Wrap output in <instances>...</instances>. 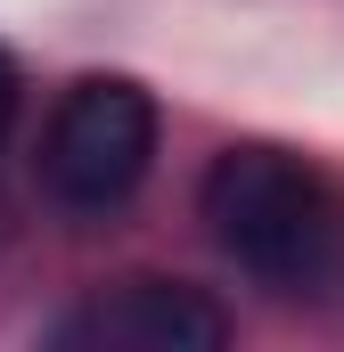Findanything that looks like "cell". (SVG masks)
Returning <instances> with one entry per match:
<instances>
[{
  "label": "cell",
  "mask_w": 344,
  "mask_h": 352,
  "mask_svg": "<svg viewBox=\"0 0 344 352\" xmlns=\"http://www.w3.org/2000/svg\"><path fill=\"white\" fill-rule=\"evenodd\" d=\"M197 213H205L213 246L238 270L270 278V287H312L328 270V254H336V197H328V180L303 156L262 148V140H238V148H222L205 164Z\"/></svg>",
  "instance_id": "obj_1"
},
{
  "label": "cell",
  "mask_w": 344,
  "mask_h": 352,
  "mask_svg": "<svg viewBox=\"0 0 344 352\" xmlns=\"http://www.w3.org/2000/svg\"><path fill=\"white\" fill-rule=\"evenodd\" d=\"M156 156V98L123 74H90L58 98L50 131H41V188L74 213L123 205Z\"/></svg>",
  "instance_id": "obj_2"
},
{
  "label": "cell",
  "mask_w": 344,
  "mask_h": 352,
  "mask_svg": "<svg viewBox=\"0 0 344 352\" xmlns=\"http://www.w3.org/2000/svg\"><path fill=\"white\" fill-rule=\"evenodd\" d=\"M50 344L58 352H222L230 311L189 278H115L50 328Z\"/></svg>",
  "instance_id": "obj_3"
},
{
  "label": "cell",
  "mask_w": 344,
  "mask_h": 352,
  "mask_svg": "<svg viewBox=\"0 0 344 352\" xmlns=\"http://www.w3.org/2000/svg\"><path fill=\"white\" fill-rule=\"evenodd\" d=\"M8 115H17V58L0 50V131H8Z\"/></svg>",
  "instance_id": "obj_4"
}]
</instances>
